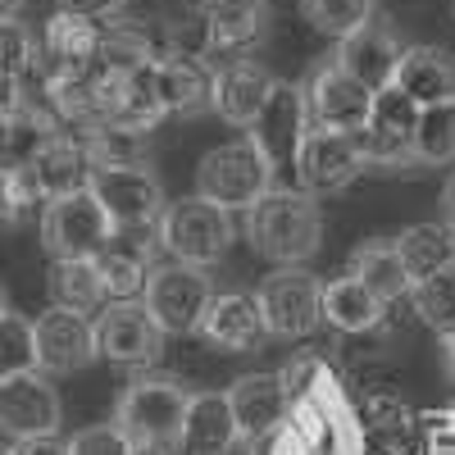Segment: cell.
<instances>
[{"label": "cell", "instance_id": "1", "mask_svg": "<svg viewBox=\"0 0 455 455\" xmlns=\"http://www.w3.org/2000/svg\"><path fill=\"white\" fill-rule=\"evenodd\" d=\"M246 446H251V455H360L364 424L351 410L347 392L337 387V373H328L319 387L291 401V414L283 428H274L259 442H246Z\"/></svg>", "mask_w": 455, "mask_h": 455}, {"label": "cell", "instance_id": "2", "mask_svg": "<svg viewBox=\"0 0 455 455\" xmlns=\"http://www.w3.org/2000/svg\"><path fill=\"white\" fill-rule=\"evenodd\" d=\"M246 242L259 259H274L278 269H306L323 246L319 201L300 187H269L246 210Z\"/></svg>", "mask_w": 455, "mask_h": 455}, {"label": "cell", "instance_id": "3", "mask_svg": "<svg viewBox=\"0 0 455 455\" xmlns=\"http://www.w3.org/2000/svg\"><path fill=\"white\" fill-rule=\"evenodd\" d=\"M187 405H192V392H187L178 378L141 373L119 392V405H114L109 424H119L132 446H173L178 451Z\"/></svg>", "mask_w": 455, "mask_h": 455}, {"label": "cell", "instance_id": "4", "mask_svg": "<svg viewBox=\"0 0 455 455\" xmlns=\"http://www.w3.org/2000/svg\"><path fill=\"white\" fill-rule=\"evenodd\" d=\"M274 173L278 169L269 164V156H264L251 137H237V141L214 146L210 156L201 160V169H196V196L214 201L228 214H237V210L246 214L274 187Z\"/></svg>", "mask_w": 455, "mask_h": 455}, {"label": "cell", "instance_id": "5", "mask_svg": "<svg viewBox=\"0 0 455 455\" xmlns=\"http://www.w3.org/2000/svg\"><path fill=\"white\" fill-rule=\"evenodd\" d=\"M160 246L178 259V264H196V269H210L219 264L228 251H233V214L219 210L214 201L205 196H187V201H173L156 228Z\"/></svg>", "mask_w": 455, "mask_h": 455}, {"label": "cell", "instance_id": "6", "mask_svg": "<svg viewBox=\"0 0 455 455\" xmlns=\"http://www.w3.org/2000/svg\"><path fill=\"white\" fill-rule=\"evenodd\" d=\"M214 296L219 291L210 287L205 269L169 259V264H156V269H150L141 306L150 310V319L164 328V337H187V332H201Z\"/></svg>", "mask_w": 455, "mask_h": 455}, {"label": "cell", "instance_id": "7", "mask_svg": "<svg viewBox=\"0 0 455 455\" xmlns=\"http://www.w3.org/2000/svg\"><path fill=\"white\" fill-rule=\"evenodd\" d=\"M92 196L105 205L119 233H150L169 210L164 187L150 164H100L92 173Z\"/></svg>", "mask_w": 455, "mask_h": 455}, {"label": "cell", "instance_id": "8", "mask_svg": "<svg viewBox=\"0 0 455 455\" xmlns=\"http://www.w3.org/2000/svg\"><path fill=\"white\" fill-rule=\"evenodd\" d=\"M114 237H119V228L92 196V187L60 196L42 210V246L51 259H96Z\"/></svg>", "mask_w": 455, "mask_h": 455}, {"label": "cell", "instance_id": "9", "mask_svg": "<svg viewBox=\"0 0 455 455\" xmlns=\"http://www.w3.org/2000/svg\"><path fill=\"white\" fill-rule=\"evenodd\" d=\"M364 150H360V137H347V132H332V128H310V137L300 141L296 150V187L310 192L315 201L319 196H337L364 173Z\"/></svg>", "mask_w": 455, "mask_h": 455}, {"label": "cell", "instance_id": "10", "mask_svg": "<svg viewBox=\"0 0 455 455\" xmlns=\"http://www.w3.org/2000/svg\"><path fill=\"white\" fill-rule=\"evenodd\" d=\"M201 14V51L210 64L246 60L269 32V0H192Z\"/></svg>", "mask_w": 455, "mask_h": 455}, {"label": "cell", "instance_id": "11", "mask_svg": "<svg viewBox=\"0 0 455 455\" xmlns=\"http://www.w3.org/2000/svg\"><path fill=\"white\" fill-rule=\"evenodd\" d=\"M259 310H264V328L269 337L283 341H300L310 337L323 319V283L306 269H278L259 283Z\"/></svg>", "mask_w": 455, "mask_h": 455}, {"label": "cell", "instance_id": "12", "mask_svg": "<svg viewBox=\"0 0 455 455\" xmlns=\"http://www.w3.org/2000/svg\"><path fill=\"white\" fill-rule=\"evenodd\" d=\"M306 96H310V119L319 128H332V132H347V137H360L369 128V114H373V96L355 73H347L337 64V55L319 60L310 83H306Z\"/></svg>", "mask_w": 455, "mask_h": 455}, {"label": "cell", "instance_id": "13", "mask_svg": "<svg viewBox=\"0 0 455 455\" xmlns=\"http://www.w3.org/2000/svg\"><path fill=\"white\" fill-rule=\"evenodd\" d=\"M414 128H419V105L396 87H383L373 96L369 128L360 132L364 164L369 169H405V164H414Z\"/></svg>", "mask_w": 455, "mask_h": 455}, {"label": "cell", "instance_id": "14", "mask_svg": "<svg viewBox=\"0 0 455 455\" xmlns=\"http://www.w3.org/2000/svg\"><path fill=\"white\" fill-rule=\"evenodd\" d=\"M96 323V347L109 364H150L164 351V328L150 319L141 300H109L92 319Z\"/></svg>", "mask_w": 455, "mask_h": 455}, {"label": "cell", "instance_id": "15", "mask_svg": "<svg viewBox=\"0 0 455 455\" xmlns=\"http://www.w3.org/2000/svg\"><path fill=\"white\" fill-rule=\"evenodd\" d=\"M310 128H315V119H310L306 87L278 83L269 105H264V114L246 128V137L264 150V156H269L274 169H283V164H296V150H300V141L310 137Z\"/></svg>", "mask_w": 455, "mask_h": 455}, {"label": "cell", "instance_id": "16", "mask_svg": "<svg viewBox=\"0 0 455 455\" xmlns=\"http://www.w3.org/2000/svg\"><path fill=\"white\" fill-rule=\"evenodd\" d=\"M105 42V23L78 19V14H51L42 36H36V68L46 78H68V73H92Z\"/></svg>", "mask_w": 455, "mask_h": 455}, {"label": "cell", "instance_id": "17", "mask_svg": "<svg viewBox=\"0 0 455 455\" xmlns=\"http://www.w3.org/2000/svg\"><path fill=\"white\" fill-rule=\"evenodd\" d=\"M64 405L60 392L46 383V373H19L0 383V428L14 442L19 437H42V433H60Z\"/></svg>", "mask_w": 455, "mask_h": 455}, {"label": "cell", "instance_id": "18", "mask_svg": "<svg viewBox=\"0 0 455 455\" xmlns=\"http://www.w3.org/2000/svg\"><path fill=\"white\" fill-rule=\"evenodd\" d=\"M278 78L259 60H223L214 64V114L233 128H251L269 105Z\"/></svg>", "mask_w": 455, "mask_h": 455}, {"label": "cell", "instance_id": "19", "mask_svg": "<svg viewBox=\"0 0 455 455\" xmlns=\"http://www.w3.org/2000/svg\"><path fill=\"white\" fill-rule=\"evenodd\" d=\"M96 355H100L96 323L87 315L51 306L42 319H36V364H42V373H78Z\"/></svg>", "mask_w": 455, "mask_h": 455}, {"label": "cell", "instance_id": "20", "mask_svg": "<svg viewBox=\"0 0 455 455\" xmlns=\"http://www.w3.org/2000/svg\"><path fill=\"white\" fill-rule=\"evenodd\" d=\"M401 55H405V46H401V36H396V28L387 19H369L355 36L337 42V64L347 73H355L369 92L392 87Z\"/></svg>", "mask_w": 455, "mask_h": 455}, {"label": "cell", "instance_id": "21", "mask_svg": "<svg viewBox=\"0 0 455 455\" xmlns=\"http://www.w3.org/2000/svg\"><path fill=\"white\" fill-rule=\"evenodd\" d=\"M36 187H42V196L46 205L60 201V196H73V192H87L92 187V173H96V160H92V150L78 132H55L36 156L28 160Z\"/></svg>", "mask_w": 455, "mask_h": 455}, {"label": "cell", "instance_id": "22", "mask_svg": "<svg viewBox=\"0 0 455 455\" xmlns=\"http://www.w3.org/2000/svg\"><path fill=\"white\" fill-rule=\"evenodd\" d=\"M228 401H233L242 442L269 437L274 428L287 424V414H291V396H287L283 373H246L228 387Z\"/></svg>", "mask_w": 455, "mask_h": 455}, {"label": "cell", "instance_id": "23", "mask_svg": "<svg viewBox=\"0 0 455 455\" xmlns=\"http://www.w3.org/2000/svg\"><path fill=\"white\" fill-rule=\"evenodd\" d=\"M156 96H160L164 114H178V119L214 109V64L205 55H192V51L160 60L156 64Z\"/></svg>", "mask_w": 455, "mask_h": 455}, {"label": "cell", "instance_id": "24", "mask_svg": "<svg viewBox=\"0 0 455 455\" xmlns=\"http://www.w3.org/2000/svg\"><path fill=\"white\" fill-rule=\"evenodd\" d=\"M237 442H242V428H237L228 392H196L192 405H187L178 451L182 455H233Z\"/></svg>", "mask_w": 455, "mask_h": 455}, {"label": "cell", "instance_id": "25", "mask_svg": "<svg viewBox=\"0 0 455 455\" xmlns=\"http://www.w3.org/2000/svg\"><path fill=\"white\" fill-rule=\"evenodd\" d=\"M264 332L269 328H264V310L255 291H219L201 323V337L214 341L219 351H251Z\"/></svg>", "mask_w": 455, "mask_h": 455}, {"label": "cell", "instance_id": "26", "mask_svg": "<svg viewBox=\"0 0 455 455\" xmlns=\"http://www.w3.org/2000/svg\"><path fill=\"white\" fill-rule=\"evenodd\" d=\"M392 87L405 92L419 109L455 100V55L442 51V46H405Z\"/></svg>", "mask_w": 455, "mask_h": 455}, {"label": "cell", "instance_id": "27", "mask_svg": "<svg viewBox=\"0 0 455 455\" xmlns=\"http://www.w3.org/2000/svg\"><path fill=\"white\" fill-rule=\"evenodd\" d=\"M156 242L146 233H119L100 255V274H105V287H109V300H137L146 291V278L156 269Z\"/></svg>", "mask_w": 455, "mask_h": 455}, {"label": "cell", "instance_id": "28", "mask_svg": "<svg viewBox=\"0 0 455 455\" xmlns=\"http://www.w3.org/2000/svg\"><path fill=\"white\" fill-rule=\"evenodd\" d=\"M323 319L337 328V332H373L378 323L387 319V300H378L355 274H337L323 283Z\"/></svg>", "mask_w": 455, "mask_h": 455}, {"label": "cell", "instance_id": "29", "mask_svg": "<svg viewBox=\"0 0 455 455\" xmlns=\"http://www.w3.org/2000/svg\"><path fill=\"white\" fill-rule=\"evenodd\" d=\"M46 287H51V306L87 315V319L109 306V287H105V274L96 259H55Z\"/></svg>", "mask_w": 455, "mask_h": 455}, {"label": "cell", "instance_id": "30", "mask_svg": "<svg viewBox=\"0 0 455 455\" xmlns=\"http://www.w3.org/2000/svg\"><path fill=\"white\" fill-rule=\"evenodd\" d=\"M392 246H396L405 274H410V287L428 283L433 274H442V269L455 264V233L446 223H414V228H405V233H396Z\"/></svg>", "mask_w": 455, "mask_h": 455}, {"label": "cell", "instance_id": "31", "mask_svg": "<svg viewBox=\"0 0 455 455\" xmlns=\"http://www.w3.org/2000/svg\"><path fill=\"white\" fill-rule=\"evenodd\" d=\"M36 68V32L23 19H0V109H14Z\"/></svg>", "mask_w": 455, "mask_h": 455}, {"label": "cell", "instance_id": "32", "mask_svg": "<svg viewBox=\"0 0 455 455\" xmlns=\"http://www.w3.org/2000/svg\"><path fill=\"white\" fill-rule=\"evenodd\" d=\"M347 274H355L378 300H387V306L401 300V296H410V274H405V264H401L392 242H364V246H355Z\"/></svg>", "mask_w": 455, "mask_h": 455}, {"label": "cell", "instance_id": "33", "mask_svg": "<svg viewBox=\"0 0 455 455\" xmlns=\"http://www.w3.org/2000/svg\"><path fill=\"white\" fill-rule=\"evenodd\" d=\"M414 164L419 169L455 164V100L419 109V128H414Z\"/></svg>", "mask_w": 455, "mask_h": 455}, {"label": "cell", "instance_id": "34", "mask_svg": "<svg viewBox=\"0 0 455 455\" xmlns=\"http://www.w3.org/2000/svg\"><path fill=\"white\" fill-rule=\"evenodd\" d=\"M300 14H306L315 32L332 36V42H347L369 19H378V0H300Z\"/></svg>", "mask_w": 455, "mask_h": 455}, {"label": "cell", "instance_id": "35", "mask_svg": "<svg viewBox=\"0 0 455 455\" xmlns=\"http://www.w3.org/2000/svg\"><path fill=\"white\" fill-rule=\"evenodd\" d=\"M410 310L419 315L433 332L455 337V264L442 269V274H433L428 283L410 287Z\"/></svg>", "mask_w": 455, "mask_h": 455}, {"label": "cell", "instance_id": "36", "mask_svg": "<svg viewBox=\"0 0 455 455\" xmlns=\"http://www.w3.org/2000/svg\"><path fill=\"white\" fill-rule=\"evenodd\" d=\"M36 323L23 319L19 310L0 315V383L19 373H36Z\"/></svg>", "mask_w": 455, "mask_h": 455}, {"label": "cell", "instance_id": "37", "mask_svg": "<svg viewBox=\"0 0 455 455\" xmlns=\"http://www.w3.org/2000/svg\"><path fill=\"white\" fill-rule=\"evenodd\" d=\"M68 455H132V442L119 424H92L68 437Z\"/></svg>", "mask_w": 455, "mask_h": 455}, {"label": "cell", "instance_id": "38", "mask_svg": "<svg viewBox=\"0 0 455 455\" xmlns=\"http://www.w3.org/2000/svg\"><path fill=\"white\" fill-rule=\"evenodd\" d=\"M128 0H55L60 14H78V19H96V23H109L124 14Z\"/></svg>", "mask_w": 455, "mask_h": 455}, {"label": "cell", "instance_id": "39", "mask_svg": "<svg viewBox=\"0 0 455 455\" xmlns=\"http://www.w3.org/2000/svg\"><path fill=\"white\" fill-rule=\"evenodd\" d=\"M10 451L14 455H68V442L60 433H42V437H19Z\"/></svg>", "mask_w": 455, "mask_h": 455}, {"label": "cell", "instance_id": "40", "mask_svg": "<svg viewBox=\"0 0 455 455\" xmlns=\"http://www.w3.org/2000/svg\"><path fill=\"white\" fill-rule=\"evenodd\" d=\"M437 205H442V223L455 233V173L446 178V187H442V196H437Z\"/></svg>", "mask_w": 455, "mask_h": 455}, {"label": "cell", "instance_id": "41", "mask_svg": "<svg viewBox=\"0 0 455 455\" xmlns=\"http://www.w3.org/2000/svg\"><path fill=\"white\" fill-rule=\"evenodd\" d=\"M5 156H10V114L0 109V164H5Z\"/></svg>", "mask_w": 455, "mask_h": 455}, {"label": "cell", "instance_id": "42", "mask_svg": "<svg viewBox=\"0 0 455 455\" xmlns=\"http://www.w3.org/2000/svg\"><path fill=\"white\" fill-rule=\"evenodd\" d=\"M23 14V0H0V19H19Z\"/></svg>", "mask_w": 455, "mask_h": 455}, {"label": "cell", "instance_id": "43", "mask_svg": "<svg viewBox=\"0 0 455 455\" xmlns=\"http://www.w3.org/2000/svg\"><path fill=\"white\" fill-rule=\"evenodd\" d=\"M132 455H178L173 446H132Z\"/></svg>", "mask_w": 455, "mask_h": 455}, {"label": "cell", "instance_id": "44", "mask_svg": "<svg viewBox=\"0 0 455 455\" xmlns=\"http://www.w3.org/2000/svg\"><path fill=\"white\" fill-rule=\"evenodd\" d=\"M10 310V296H5V287H0V315H5Z\"/></svg>", "mask_w": 455, "mask_h": 455}, {"label": "cell", "instance_id": "45", "mask_svg": "<svg viewBox=\"0 0 455 455\" xmlns=\"http://www.w3.org/2000/svg\"><path fill=\"white\" fill-rule=\"evenodd\" d=\"M0 169H5V164H0ZM0 223H5V201H0Z\"/></svg>", "mask_w": 455, "mask_h": 455}, {"label": "cell", "instance_id": "46", "mask_svg": "<svg viewBox=\"0 0 455 455\" xmlns=\"http://www.w3.org/2000/svg\"><path fill=\"white\" fill-rule=\"evenodd\" d=\"M0 455H14V451H10V446H0Z\"/></svg>", "mask_w": 455, "mask_h": 455}, {"label": "cell", "instance_id": "47", "mask_svg": "<svg viewBox=\"0 0 455 455\" xmlns=\"http://www.w3.org/2000/svg\"><path fill=\"white\" fill-rule=\"evenodd\" d=\"M451 14H455V0H451Z\"/></svg>", "mask_w": 455, "mask_h": 455}]
</instances>
